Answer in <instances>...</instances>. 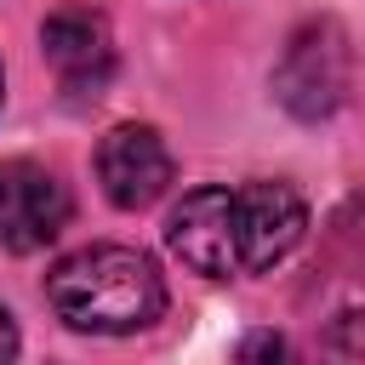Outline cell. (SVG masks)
Returning <instances> with one entry per match:
<instances>
[{
	"instance_id": "52a82bcc",
	"label": "cell",
	"mask_w": 365,
	"mask_h": 365,
	"mask_svg": "<svg viewBox=\"0 0 365 365\" xmlns=\"http://www.w3.org/2000/svg\"><path fill=\"white\" fill-rule=\"evenodd\" d=\"M17 354V325H11V314L0 308V359H11Z\"/></svg>"
},
{
	"instance_id": "3957f363",
	"label": "cell",
	"mask_w": 365,
	"mask_h": 365,
	"mask_svg": "<svg viewBox=\"0 0 365 365\" xmlns=\"http://www.w3.org/2000/svg\"><path fill=\"white\" fill-rule=\"evenodd\" d=\"M348 68H354V51H348V34L319 17V23H302L291 40H285V57L274 68V97L297 114V120H325L342 108L348 97Z\"/></svg>"
},
{
	"instance_id": "8992f818",
	"label": "cell",
	"mask_w": 365,
	"mask_h": 365,
	"mask_svg": "<svg viewBox=\"0 0 365 365\" xmlns=\"http://www.w3.org/2000/svg\"><path fill=\"white\" fill-rule=\"evenodd\" d=\"M97 182L120 211H143L171 188V148L154 125H114L97 143Z\"/></svg>"
},
{
	"instance_id": "5b68a950",
	"label": "cell",
	"mask_w": 365,
	"mask_h": 365,
	"mask_svg": "<svg viewBox=\"0 0 365 365\" xmlns=\"http://www.w3.org/2000/svg\"><path fill=\"white\" fill-rule=\"evenodd\" d=\"M40 51L68 97H103V86L114 80V34L91 6H57L40 29Z\"/></svg>"
},
{
	"instance_id": "277c9868",
	"label": "cell",
	"mask_w": 365,
	"mask_h": 365,
	"mask_svg": "<svg viewBox=\"0 0 365 365\" xmlns=\"http://www.w3.org/2000/svg\"><path fill=\"white\" fill-rule=\"evenodd\" d=\"M68 222V188L34 160H0V251H40Z\"/></svg>"
},
{
	"instance_id": "6da1fadb",
	"label": "cell",
	"mask_w": 365,
	"mask_h": 365,
	"mask_svg": "<svg viewBox=\"0 0 365 365\" xmlns=\"http://www.w3.org/2000/svg\"><path fill=\"white\" fill-rule=\"evenodd\" d=\"M308 228V205L291 182H211L194 188L171 205L165 217V245L182 268L205 279H251L291 257V245Z\"/></svg>"
},
{
	"instance_id": "7a4b0ae2",
	"label": "cell",
	"mask_w": 365,
	"mask_h": 365,
	"mask_svg": "<svg viewBox=\"0 0 365 365\" xmlns=\"http://www.w3.org/2000/svg\"><path fill=\"white\" fill-rule=\"evenodd\" d=\"M46 302L68 331L131 336L165 314V279L137 245H80L46 274Z\"/></svg>"
}]
</instances>
